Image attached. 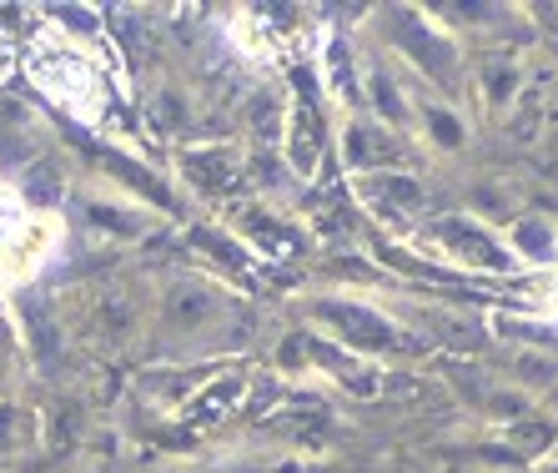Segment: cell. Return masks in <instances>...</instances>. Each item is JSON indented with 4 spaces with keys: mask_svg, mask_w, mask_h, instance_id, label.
I'll return each mask as SVG.
<instances>
[{
    "mask_svg": "<svg viewBox=\"0 0 558 473\" xmlns=\"http://www.w3.org/2000/svg\"><path fill=\"white\" fill-rule=\"evenodd\" d=\"M21 66H26L31 86H36L46 101H56L65 117H76L81 126H106L111 117V71H106L101 51H96L92 40H76L56 31L51 21L36 31V36L21 46Z\"/></svg>",
    "mask_w": 558,
    "mask_h": 473,
    "instance_id": "cell-1",
    "label": "cell"
},
{
    "mask_svg": "<svg viewBox=\"0 0 558 473\" xmlns=\"http://www.w3.org/2000/svg\"><path fill=\"white\" fill-rule=\"evenodd\" d=\"M252 368H221L211 378H196V388L177 403V419L196 434H207V428H221L227 419L236 413H247V398H252Z\"/></svg>",
    "mask_w": 558,
    "mask_h": 473,
    "instance_id": "cell-6",
    "label": "cell"
},
{
    "mask_svg": "<svg viewBox=\"0 0 558 473\" xmlns=\"http://www.w3.org/2000/svg\"><path fill=\"white\" fill-rule=\"evenodd\" d=\"M171 171H177L192 192H202V197H221V192H232L236 177L247 171V157H242L236 142H221V136H186V142H177V151H171Z\"/></svg>",
    "mask_w": 558,
    "mask_h": 473,
    "instance_id": "cell-5",
    "label": "cell"
},
{
    "mask_svg": "<svg viewBox=\"0 0 558 473\" xmlns=\"http://www.w3.org/2000/svg\"><path fill=\"white\" fill-rule=\"evenodd\" d=\"M352 192L373 211L377 222H413L417 211L428 207V186L417 182L413 167L398 171H367V177H352Z\"/></svg>",
    "mask_w": 558,
    "mask_h": 473,
    "instance_id": "cell-9",
    "label": "cell"
},
{
    "mask_svg": "<svg viewBox=\"0 0 558 473\" xmlns=\"http://www.w3.org/2000/svg\"><path fill=\"white\" fill-rule=\"evenodd\" d=\"M548 303H554V313H558V272L548 277Z\"/></svg>",
    "mask_w": 558,
    "mask_h": 473,
    "instance_id": "cell-20",
    "label": "cell"
},
{
    "mask_svg": "<svg viewBox=\"0 0 558 473\" xmlns=\"http://www.w3.org/2000/svg\"><path fill=\"white\" fill-rule=\"evenodd\" d=\"M327 157V117L323 106L312 96H292V111H287V132H282V167L298 177V182H312L317 167Z\"/></svg>",
    "mask_w": 558,
    "mask_h": 473,
    "instance_id": "cell-11",
    "label": "cell"
},
{
    "mask_svg": "<svg viewBox=\"0 0 558 473\" xmlns=\"http://www.w3.org/2000/svg\"><path fill=\"white\" fill-rule=\"evenodd\" d=\"M307 317L312 328H323V338H332L348 353L373 357V363L403 342V328L377 303H363V298H323V303H312Z\"/></svg>",
    "mask_w": 558,
    "mask_h": 473,
    "instance_id": "cell-3",
    "label": "cell"
},
{
    "mask_svg": "<svg viewBox=\"0 0 558 473\" xmlns=\"http://www.w3.org/2000/svg\"><path fill=\"white\" fill-rule=\"evenodd\" d=\"M26 217H31V207L21 202V192L0 177V242H5V237H11L21 222H26Z\"/></svg>",
    "mask_w": 558,
    "mask_h": 473,
    "instance_id": "cell-19",
    "label": "cell"
},
{
    "mask_svg": "<svg viewBox=\"0 0 558 473\" xmlns=\"http://www.w3.org/2000/svg\"><path fill=\"white\" fill-rule=\"evenodd\" d=\"M81 217L92 227H101V232L121 237V242H131V237H142L146 227H151V217H146V207H136V202H126L117 192H106V197H81Z\"/></svg>",
    "mask_w": 558,
    "mask_h": 473,
    "instance_id": "cell-13",
    "label": "cell"
},
{
    "mask_svg": "<svg viewBox=\"0 0 558 473\" xmlns=\"http://www.w3.org/2000/svg\"><path fill=\"white\" fill-rule=\"evenodd\" d=\"M312 66H317V92L338 106V111H348L352 117V106H363L367 81H363V71H357V56H352L348 36H327Z\"/></svg>",
    "mask_w": 558,
    "mask_h": 473,
    "instance_id": "cell-12",
    "label": "cell"
},
{
    "mask_svg": "<svg viewBox=\"0 0 558 473\" xmlns=\"http://www.w3.org/2000/svg\"><path fill=\"white\" fill-rule=\"evenodd\" d=\"M504 448H508V459H529V463L554 459L558 419H538V413H529V419L508 423V428H504Z\"/></svg>",
    "mask_w": 558,
    "mask_h": 473,
    "instance_id": "cell-15",
    "label": "cell"
},
{
    "mask_svg": "<svg viewBox=\"0 0 558 473\" xmlns=\"http://www.w3.org/2000/svg\"><path fill=\"white\" fill-rule=\"evenodd\" d=\"M21 192V202H26L31 211H56L65 202V192H71V182H65V167L56 157H40V161H31V171H26V182L15 186Z\"/></svg>",
    "mask_w": 558,
    "mask_h": 473,
    "instance_id": "cell-16",
    "label": "cell"
},
{
    "mask_svg": "<svg viewBox=\"0 0 558 473\" xmlns=\"http://www.w3.org/2000/svg\"><path fill=\"white\" fill-rule=\"evenodd\" d=\"M342 161H348L352 177H367V171H398L408 167V132H392L377 117H342Z\"/></svg>",
    "mask_w": 558,
    "mask_h": 473,
    "instance_id": "cell-7",
    "label": "cell"
},
{
    "mask_svg": "<svg viewBox=\"0 0 558 473\" xmlns=\"http://www.w3.org/2000/svg\"><path fill=\"white\" fill-rule=\"evenodd\" d=\"M302 342H307V368H317L327 383H338L342 393L363 398V403L383 398V388H388V373L377 368L373 357L348 353V348H338L332 338H317V332H302Z\"/></svg>",
    "mask_w": 558,
    "mask_h": 473,
    "instance_id": "cell-8",
    "label": "cell"
},
{
    "mask_svg": "<svg viewBox=\"0 0 558 473\" xmlns=\"http://www.w3.org/2000/svg\"><path fill=\"white\" fill-rule=\"evenodd\" d=\"M508 252L519 263H533V267H554L558 263V227L548 217H513L508 227Z\"/></svg>",
    "mask_w": 558,
    "mask_h": 473,
    "instance_id": "cell-14",
    "label": "cell"
},
{
    "mask_svg": "<svg viewBox=\"0 0 558 473\" xmlns=\"http://www.w3.org/2000/svg\"><path fill=\"white\" fill-rule=\"evenodd\" d=\"M221 317V298L207 288V282H196V277H182V282H171L161 292V303H156V332L171 342L182 338H202Z\"/></svg>",
    "mask_w": 558,
    "mask_h": 473,
    "instance_id": "cell-10",
    "label": "cell"
},
{
    "mask_svg": "<svg viewBox=\"0 0 558 473\" xmlns=\"http://www.w3.org/2000/svg\"><path fill=\"white\" fill-rule=\"evenodd\" d=\"M423 252L442 257V263L473 267V272H508L519 267V257L508 252V242L478 217H463V211H448V217H428V227L413 237Z\"/></svg>",
    "mask_w": 558,
    "mask_h": 473,
    "instance_id": "cell-2",
    "label": "cell"
},
{
    "mask_svg": "<svg viewBox=\"0 0 558 473\" xmlns=\"http://www.w3.org/2000/svg\"><path fill=\"white\" fill-rule=\"evenodd\" d=\"M417 132L428 136L438 151H463L468 126L453 106H417Z\"/></svg>",
    "mask_w": 558,
    "mask_h": 473,
    "instance_id": "cell-18",
    "label": "cell"
},
{
    "mask_svg": "<svg viewBox=\"0 0 558 473\" xmlns=\"http://www.w3.org/2000/svg\"><path fill=\"white\" fill-rule=\"evenodd\" d=\"M538 473H558V453H554V459H544V463H538Z\"/></svg>",
    "mask_w": 558,
    "mask_h": 473,
    "instance_id": "cell-21",
    "label": "cell"
},
{
    "mask_svg": "<svg viewBox=\"0 0 558 473\" xmlns=\"http://www.w3.org/2000/svg\"><path fill=\"white\" fill-rule=\"evenodd\" d=\"M519 86H523V66H519V56H483L478 61V96L494 111H504L508 101H519Z\"/></svg>",
    "mask_w": 558,
    "mask_h": 473,
    "instance_id": "cell-17",
    "label": "cell"
},
{
    "mask_svg": "<svg viewBox=\"0 0 558 473\" xmlns=\"http://www.w3.org/2000/svg\"><path fill=\"white\" fill-rule=\"evenodd\" d=\"M61 242H65L61 211H31L26 222L0 242V292L36 282V277L51 267L56 252H61Z\"/></svg>",
    "mask_w": 558,
    "mask_h": 473,
    "instance_id": "cell-4",
    "label": "cell"
}]
</instances>
